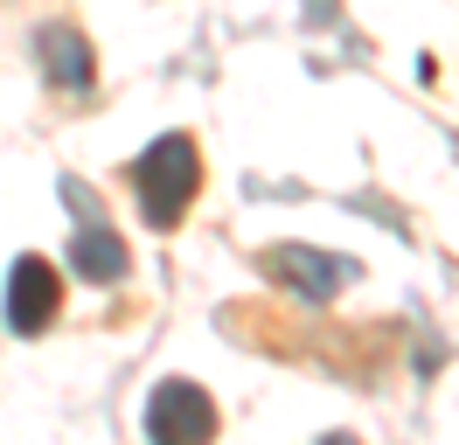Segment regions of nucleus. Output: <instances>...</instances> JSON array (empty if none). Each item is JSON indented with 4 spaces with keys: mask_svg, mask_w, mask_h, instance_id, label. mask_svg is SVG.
Listing matches in <instances>:
<instances>
[{
    "mask_svg": "<svg viewBox=\"0 0 459 445\" xmlns=\"http://www.w3.org/2000/svg\"><path fill=\"white\" fill-rule=\"evenodd\" d=\"M133 188H140V216L153 222V230H174V222L188 216L195 188H202L195 139H188V133H160L140 153V167H133Z\"/></svg>",
    "mask_w": 459,
    "mask_h": 445,
    "instance_id": "f257e3e1",
    "label": "nucleus"
},
{
    "mask_svg": "<svg viewBox=\"0 0 459 445\" xmlns=\"http://www.w3.org/2000/svg\"><path fill=\"white\" fill-rule=\"evenodd\" d=\"M146 432L153 445H209L216 439V404L202 397L195 383H160L153 389V404H146Z\"/></svg>",
    "mask_w": 459,
    "mask_h": 445,
    "instance_id": "f03ea898",
    "label": "nucleus"
},
{
    "mask_svg": "<svg viewBox=\"0 0 459 445\" xmlns=\"http://www.w3.org/2000/svg\"><path fill=\"white\" fill-rule=\"evenodd\" d=\"M264 265L286 278L292 292H307V300H334L348 278H355V265H348V257H327V250H307V244H279Z\"/></svg>",
    "mask_w": 459,
    "mask_h": 445,
    "instance_id": "20e7f679",
    "label": "nucleus"
},
{
    "mask_svg": "<svg viewBox=\"0 0 459 445\" xmlns=\"http://www.w3.org/2000/svg\"><path fill=\"white\" fill-rule=\"evenodd\" d=\"M70 265H77V278H91V285H112V278H126V244H118L112 230H98V216L77 230V244H70Z\"/></svg>",
    "mask_w": 459,
    "mask_h": 445,
    "instance_id": "423d86ee",
    "label": "nucleus"
},
{
    "mask_svg": "<svg viewBox=\"0 0 459 445\" xmlns=\"http://www.w3.org/2000/svg\"><path fill=\"white\" fill-rule=\"evenodd\" d=\"M35 49H42V70H49V83H63V91H91V49L77 28H42L35 35Z\"/></svg>",
    "mask_w": 459,
    "mask_h": 445,
    "instance_id": "39448f33",
    "label": "nucleus"
},
{
    "mask_svg": "<svg viewBox=\"0 0 459 445\" xmlns=\"http://www.w3.org/2000/svg\"><path fill=\"white\" fill-rule=\"evenodd\" d=\"M320 445H355V439H320Z\"/></svg>",
    "mask_w": 459,
    "mask_h": 445,
    "instance_id": "0eeeda50",
    "label": "nucleus"
},
{
    "mask_svg": "<svg viewBox=\"0 0 459 445\" xmlns=\"http://www.w3.org/2000/svg\"><path fill=\"white\" fill-rule=\"evenodd\" d=\"M56 300H63L56 265H49V257H14V272H7V327L42 334L56 320Z\"/></svg>",
    "mask_w": 459,
    "mask_h": 445,
    "instance_id": "7ed1b4c3",
    "label": "nucleus"
}]
</instances>
